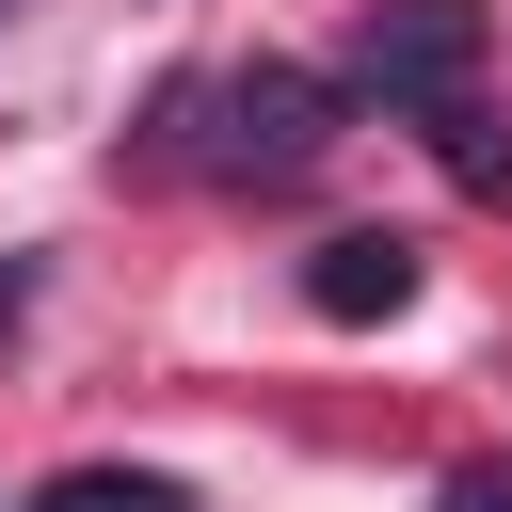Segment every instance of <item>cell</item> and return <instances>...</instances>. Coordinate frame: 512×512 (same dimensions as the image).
<instances>
[{
  "instance_id": "cell-6",
  "label": "cell",
  "mask_w": 512,
  "mask_h": 512,
  "mask_svg": "<svg viewBox=\"0 0 512 512\" xmlns=\"http://www.w3.org/2000/svg\"><path fill=\"white\" fill-rule=\"evenodd\" d=\"M432 512H512V464H464V480H448Z\"/></svg>"
},
{
  "instance_id": "cell-4",
  "label": "cell",
  "mask_w": 512,
  "mask_h": 512,
  "mask_svg": "<svg viewBox=\"0 0 512 512\" xmlns=\"http://www.w3.org/2000/svg\"><path fill=\"white\" fill-rule=\"evenodd\" d=\"M32 512H192V496H176L160 464H64V480H48Z\"/></svg>"
},
{
  "instance_id": "cell-2",
  "label": "cell",
  "mask_w": 512,
  "mask_h": 512,
  "mask_svg": "<svg viewBox=\"0 0 512 512\" xmlns=\"http://www.w3.org/2000/svg\"><path fill=\"white\" fill-rule=\"evenodd\" d=\"M352 80L400 96V112H448L480 80V0H368L352 16Z\"/></svg>"
},
{
  "instance_id": "cell-1",
  "label": "cell",
  "mask_w": 512,
  "mask_h": 512,
  "mask_svg": "<svg viewBox=\"0 0 512 512\" xmlns=\"http://www.w3.org/2000/svg\"><path fill=\"white\" fill-rule=\"evenodd\" d=\"M208 112H224V128H208V160H224V176H256V192H272V176H304V160L336 144V80H320V64H224V80H208Z\"/></svg>"
},
{
  "instance_id": "cell-3",
  "label": "cell",
  "mask_w": 512,
  "mask_h": 512,
  "mask_svg": "<svg viewBox=\"0 0 512 512\" xmlns=\"http://www.w3.org/2000/svg\"><path fill=\"white\" fill-rule=\"evenodd\" d=\"M304 304H320V320H400V304H416V240H400V224H336V240L304 256Z\"/></svg>"
},
{
  "instance_id": "cell-5",
  "label": "cell",
  "mask_w": 512,
  "mask_h": 512,
  "mask_svg": "<svg viewBox=\"0 0 512 512\" xmlns=\"http://www.w3.org/2000/svg\"><path fill=\"white\" fill-rule=\"evenodd\" d=\"M432 160H448V176H464V192H512V144H496V128H480V112H464V96H448V112H432Z\"/></svg>"
}]
</instances>
